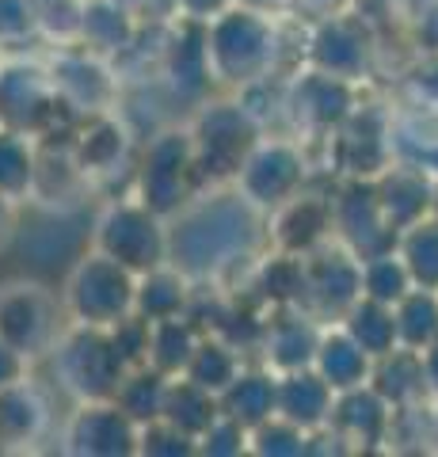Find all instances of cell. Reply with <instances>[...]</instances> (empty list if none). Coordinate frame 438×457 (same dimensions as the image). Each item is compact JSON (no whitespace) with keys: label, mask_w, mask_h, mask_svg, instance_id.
<instances>
[{"label":"cell","mask_w":438,"mask_h":457,"mask_svg":"<svg viewBox=\"0 0 438 457\" xmlns=\"http://www.w3.org/2000/svg\"><path fill=\"white\" fill-rule=\"evenodd\" d=\"M263 237V213L244 203L236 187L194 195L168 218V263L179 267L191 282L214 278L248 260Z\"/></svg>","instance_id":"1"},{"label":"cell","mask_w":438,"mask_h":457,"mask_svg":"<svg viewBox=\"0 0 438 457\" xmlns=\"http://www.w3.org/2000/svg\"><path fill=\"white\" fill-rule=\"evenodd\" d=\"M202 50L210 80L225 88H260L278 65V27L271 12L252 4H229L210 23H202Z\"/></svg>","instance_id":"2"},{"label":"cell","mask_w":438,"mask_h":457,"mask_svg":"<svg viewBox=\"0 0 438 457\" xmlns=\"http://www.w3.org/2000/svg\"><path fill=\"white\" fill-rule=\"evenodd\" d=\"M50 359H54V378L62 381V389L77 404L80 400H115L126 370H130L107 328H84V324L65 328L58 343L50 347Z\"/></svg>","instance_id":"3"},{"label":"cell","mask_w":438,"mask_h":457,"mask_svg":"<svg viewBox=\"0 0 438 457\" xmlns=\"http://www.w3.org/2000/svg\"><path fill=\"white\" fill-rule=\"evenodd\" d=\"M134 294H137L134 270H126L119 260L92 248L69 270L65 290H62V309L69 324L115 328L119 320H126L134 312Z\"/></svg>","instance_id":"4"},{"label":"cell","mask_w":438,"mask_h":457,"mask_svg":"<svg viewBox=\"0 0 438 457\" xmlns=\"http://www.w3.org/2000/svg\"><path fill=\"white\" fill-rule=\"evenodd\" d=\"M260 119L236 99H218L199 111L191 126V149L194 168H199L202 183H225L233 179L244 156L256 149L260 141Z\"/></svg>","instance_id":"5"},{"label":"cell","mask_w":438,"mask_h":457,"mask_svg":"<svg viewBox=\"0 0 438 457\" xmlns=\"http://www.w3.org/2000/svg\"><path fill=\"white\" fill-rule=\"evenodd\" d=\"M92 248L119 260L134 275H145V270L168 263V218L149 210L137 195L107 203L95 218Z\"/></svg>","instance_id":"6"},{"label":"cell","mask_w":438,"mask_h":457,"mask_svg":"<svg viewBox=\"0 0 438 457\" xmlns=\"http://www.w3.org/2000/svg\"><path fill=\"white\" fill-rule=\"evenodd\" d=\"M199 187L202 179L194 168L191 130H161L137 164V198L161 218H172L179 206H187L199 195Z\"/></svg>","instance_id":"7"},{"label":"cell","mask_w":438,"mask_h":457,"mask_svg":"<svg viewBox=\"0 0 438 457\" xmlns=\"http://www.w3.org/2000/svg\"><path fill=\"white\" fill-rule=\"evenodd\" d=\"M233 187L267 218L275 206L309 187V164L302 145H293L286 137H260L256 149L244 156V164L233 176Z\"/></svg>","instance_id":"8"},{"label":"cell","mask_w":438,"mask_h":457,"mask_svg":"<svg viewBox=\"0 0 438 457\" xmlns=\"http://www.w3.org/2000/svg\"><path fill=\"white\" fill-rule=\"evenodd\" d=\"M362 297V267L339 240L302 255V297L298 305L320 324H335Z\"/></svg>","instance_id":"9"},{"label":"cell","mask_w":438,"mask_h":457,"mask_svg":"<svg viewBox=\"0 0 438 457\" xmlns=\"http://www.w3.org/2000/svg\"><path fill=\"white\" fill-rule=\"evenodd\" d=\"M62 305L46 286L38 282H4L0 286V339L8 347H16L23 359H38V354H50V347L62 336Z\"/></svg>","instance_id":"10"},{"label":"cell","mask_w":438,"mask_h":457,"mask_svg":"<svg viewBox=\"0 0 438 457\" xmlns=\"http://www.w3.org/2000/svg\"><path fill=\"white\" fill-rule=\"evenodd\" d=\"M62 442L77 457H130L137 453V423L115 400H80L65 423Z\"/></svg>","instance_id":"11"},{"label":"cell","mask_w":438,"mask_h":457,"mask_svg":"<svg viewBox=\"0 0 438 457\" xmlns=\"http://www.w3.org/2000/svg\"><path fill=\"white\" fill-rule=\"evenodd\" d=\"M332 240H339L359 260L397 245V233L377 206L374 179H351L343 191L332 195Z\"/></svg>","instance_id":"12"},{"label":"cell","mask_w":438,"mask_h":457,"mask_svg":"<svg viewBox=\"0 0 438 457\" xmlns=\"http://www.w3.org/2000/svg\"><path fill=\"white\" fill-rule=\"evenodd\" d=\"M54 111H58V92H54L50 69L35 62L0 65V126H16L38 137Z\"/></svg>","instance_id":"13"},{"label":"cell","mask_w":438,"mask_h":457,"mask_svg":"<svg viewBox=\"0 0 438 457\" xmlns=\"http://www.w3.org/2000/svg\"><path fill=\"white\" fill-rule=\"evenodd\" d=\"M267 240L275 252L309 255L332 240V195L302 187L293 198L267 213Z\"/></svg>","instance_id":"14"},{"label":"cell","mask_w":438,"mask_h":457,"mask_svg":"<svg viewBox=\"0 0 438 457\" xmlns=\"http://www.w3.org/2000/svg\"><path fill=\"white\" fill-rule=\"evenodd\" d=\"M320 332H324V324L317 317H309L302 305H275V312L263 320L260 343H256L263 351V366H271L275 374L313 366Z\"/></svg>","instance_id":"15"},{"label":"cell","mask_w":438,"mask_h":457,"mask_svg":"<svg viewBox=\"0 0 438 457\" xmlns=\"http://www.w3.org/2000/svg\"><path fill=\"white\" fill-rule=\"evenodd\" d=\"M286 107L293 111V119L305 130L317 134H335L339 126L347 122V114L355 111V84L332 73H320V69H309L305 77H298L290 84Z\"/></svg>","instance_id":"16"},{"label":"cell","mask_w":438,"mask_h":457,"mask_svg":"<svg viewBox=\"0 0 438 457\" xmlns=\"http://www.w3.org/2000/svg\"><path fill=\"white\" fill-rule=\"evenodd\" d=\"M50 80L58 92V104L80 114H103L115 99V77L103 69V62L92 50H65L54 57Z\"/></svg>","instance_id":"17"},{"label":"cell","mask_w":438,"mask_h":457,"mask_svg":"<svg viewBox=\"0 0 438 457\" xmlns=\"http://www.w3.org/2000/svg\"><path fill=\"white\" fill-rule=\"evenodd\" d=\"M309 65L355 84L370 69V38H366V31L355 20L324 16L317 31L309 35Z\"/></svg>","instance_id":"18"},{"label":"cell","mask_w":438,"mask_h":457,"mask_svg":"<svg viewBox=\"0 0 438 457\" xmlns=\"http://www.w3.org/2000/svg\"><path fill=\"white\" fill-rule=\"evenodd\" d=\"M389 423H393V408L370 385H359V389L335 393V408L324 431L335 442H343L347 450H374L381 442H389Z\"/></svg>","instance_id":"19"},{"label":"cell","mask_w":438,"mask_h":457,"mask_svg":"<svg viewBox=\"0 0 438 457\" xmlns=\"http://www.w3.org/2000/svg\"><path fill=\"white\" fill-rule=\"evenodd\" d=\"M335 408V389L324 381L313 366L286 370L275 381V416L290 420L293 427H302L305 435H320L332 420Z\"/></svg>","instance_id":"20"},{"label":"cell","mask_w":438,"mask_h":457,"mask_svg":"<svg viewBox=\"0 0 438 457\" xmlns=\"http://www.w3.org/2000/svg\"><path fill=\"white\" fill-rule=\"evenodd\" d=\"M374 195H377V206L385 213L393 233H401V228L416 225L419 218H427L434 206V183L427 171L416 164H389L385 171H377Z\"/></svg>","instance_id":"21"},{"label":"cell","mask_w":438,"mask_h":457,"mask_svg":"<svg viewBox=\"0 0 438 457\" xmlns=\"http://www.w3.org/2000/svg\"><path fill=\"white\" fill-rule=\"evenodd\" d=\"M50 431V396L31 378L0 389V450H27Z\"/></svg>","instance_id":"22"},{"label":"cell","mask_w":438,"mask_h":457,"mask_svg":"<svg viewBox=\"0 0 438 457\" xmlns=\"http://www.w3.org/2000/svg\"><path fill=\"white\" fill-rule=\"evenodd\" d=\"M313 370L335 393H347V389H359V385H370L374 359L339 324H324L317 354H313Z\"/></svg>","instance_id":"23"},{"label":"cell","mask_w":438,"mask_h":457,"mask_svg":"<svg viewBox=\"0 0 438 457\" xmlns=\"http://www.w3.org/2000/svg\"><path fill=\"white\" fill-rule=\"evenodd\" d=\"M275 381L278 374L271 366H240V374L218 393V404L229 420H236L240 427H256L263 420L275 416Z\"/></svg>","instance_id":"24"},{"label":"cell","mask_w":438,"mask_h":457,"mask_svg":"<svg viewBox=\"0 0 438 457\" xmlns=\"http://www.w3.org/2000/svg\"><path fill=\"white\" fill-rule=\"evenodd\" d=\"M191 278L179 267L161 263L137 275V294H134V312L141 320H164V317H179L191 312Z\"/></svg>","instance_id":"25"},{"label":"cell","mask_w":438,"mask_h":457,"mask_svg":"<svg viewBox=\"0 0 438 457\" xmlns=\"http://www.w3.org/2000/svg\"><path fill=\"white\" fill-rule=\"evenodd\" d=\"M199 324L191 312L164 320H149V347H145V366H153L164 378H179L187 370L194 347H199Z\"/></svg>","instance_id":"26"},{"label":"cell","mask_w":438,"mask_h":457,"mask_svg":"<svg viewBox=\"0 0 438 457\" xmlns=\"http://www.w3.org/2000/svg\"><path fill=\"white\" fill-rule=\"evenodd\" d=\"M370 389L385 400V404L397 408H412L427 396V385H423V366H419V351L397 347L389 351L385 359H377L370 370Z\"/></svg>","instance_id":"27"},{"label":"cell","mask_w":438,"mask_h":457,"mask_svg":"<svg viewBox=\"0 0 438 457\" xmlns=\"http://www.w3.org/2000/svg\"><path fill=\"white\" fill-rule=\"evenodd\" d=\"M221 416V404L218 396L202 389V385H194L187 378H168V389H164V404H161V420H168L172 427H179L187 438L199 442L202 431L210 423Z\"/></svg>","instance_id":"28"},{"label":"cell","mask_w":438,"mask_h":457,"mask_svg":"<svg viewBox=\"0 0 438 457\" xmlns=\"http://www.w3.org/2000/svg\"><path fill=\"white\" fill-rule=\"evenodd\" d=\"M134 12H126L115 0H88L80 8V27L77 38L84 42V50L92 54H119L134 42Z\"/></svg>","instance_id":"29"},{"label":"cell","mask_w":438,"mask_h":457,"mask_svg":"<svg viewBox=\"0 0 438 457\" xmlns=\"http://www.w3.org/2000/svg\"><path fill=\"white\" fill-rule=\"evenodd\" d=\"M335 324L343 328V332L355 339L374 362L401 347L397 343V320H393V305L374 302V297H359V302L351 305Z\"/></svg>","instance_id":"30"},{"label":"cell","mask_w":438,"mask_h":457,"mask_svg":"<svg viewBox=\"0 0 438 457\" xmlns=\"http://www.w3.org/2000/svg\"><path fill=\"white\" fill-rule=\"evenodd\" d=\"M126 145H130L126 126L103 111V114H92L88 126L80 130V137L73 141V156L84 176H100V171L119 168V161L126 156Z\"/></svg>","instance_id":"31"},{"label":"cell","mask_w":438,"mask_h":457,"mask_svg":"<svg viewBox=\"0 0 438 457\" xmlns=\"http://www.w3.org/2000/svg\"><path fill=\"white\" fill-rule=\"evenodd\" d=\"M38 168V141L35 134L16 130V126H0V195L12 203L31 198Z\"/></svg>","instance_id":"32"},{"label":"cell","mask_w":438,"mask_h":457,"mask_svg":"<svg viewBox=\"0 0 438 457\" xmlns=\"http://www.w3.org/2000/svg\"><path fill=\"white\" fill-rule=\"evenodd\" d=\"M240 366H244V359H240V351L233 347L229 339L218 336V332H202L199 347H194L191 362H187V370H183V378L194 381V385H202V389H210L218 396L225 385L240 374Z\"/></svg>","instance_id":"33"},{"label":"cell","mask_w":438,"mask_h":457,"mask_svg":"<svg viewBox=\"0 0 438 457\" xmlns=\"http://www.w3.org/2000/svg\"><path fill=\"white\" fill-rule=\"evenodd\" d=\"M393 320H397V343L408 351H423L438 339V290H423L412 286L397 305H393Z\"/></svg>","instance_id":"34"},{"label":"cell","mask_w":438,"mask_h":457,"mask_svg":"<svg viewBox=\"0 0 438 457\" xmlns=\"http://www.w3.org/2000/svg\"><path fill=\"white\" fill-rule=\"evenodd\" d=\"M397 255L404 260L408 275L423 290H438V218L427 213L416 225H408L397 233Z\"/></svg>","instance_id":"35"},{"label":"cell","mask_w":438,"mask_h":457,"mask_svg":"<svg viewBox=\"0 0 438 457\" xmlns=\"http://www.w3.org/2000/svg\"><path fill=\"white\" fill-rule=\"evenodd\" d=\"M164 389H168V378L157 374L153 366L141 362V366H130V370H126V378H122L119 393H115V404L141 427V423H149V420H157V416H161Z\"/></svg>","instance_id":"36"},{"label":"cell","mask_w":438,"mask_h":457,"mask_svg":"<svg viewBox=\"0 0 438 457\" xmlns=\"http://www.w3.org/2000/svg\"><path fill=\"white\" fill-rule=\"evenodd\" d=\"M359 267H362V297H374V302L397 305L401 297L416 286L412 275H408L404 260L397 255V248L366 255V260H359Z\"/></svg>","instance_id":"37"},{"label":"cell","mask_w":438,"mask_h":457,"mask_svg":"<svg viewBox=\"0 0 438 457\" xmlns=\"http://www.w3.org/2000/svg\"><path fill=\"white\" fill-rule=\"evenodd\" d=\"M260 290L271 305H298L302 297V255L275 252L260 263Z\"/></svg>","instance_id":"38"},{"label":"cell","mask_w":438,"mask_h":457,"mask_svg":"<svg viewBox=\"0 0 438 457\" xmlns=\"http://www.w3.org/2000/svg\"><path fill=\"white\" fill-rule=\"evenodd\" d=\"M248 453H260V457H302L309 453V435L302 427H293L290 420L271 416L256 423L248 431Z\"/></svg>","instance_id":"39"},{"label":"cell","mask_w":438,"mask_h":457,"mask_svg":"<svg viewBox=\"0 0 438 457\" xmlns=\"http://www.w3.org/2000/svg\"><path fill=\"white\" fill-rule=\"evenodd\" d=\"M137 453H149V457H191L199 453V442L187 438L179 431V427H172L168 420H149L137 427Z\"/></svg>","instance_id":"40"},{"label":"cell","mask_w":438,"mask_h":457,"mask_svg":"<svg viewBox=\"0 0 438 457\" xmlns=\"http://www.w3.org/2000/svg\"><path fill=\"white\" fill-rule=\"evenodd\" d=\"M199 453H210V457H236V453H248V427H240L236 420H229V416L221 411V416L202 431Z\"/></svg>","instance_id":"41"},{"label":"cell","mask_w":438,"mask_h":457,"mask_svg":"<svg viewBox=\"0 0 438 457\" xmlns=\"http://www.w3.org/2000/svg\"><path fill=\"white\" fill-rule=\"evenodd\" d=\"M35 31L31 0H0V42H16Z\"/></svg>","instance_id":"42"},{"label":"cell","mask_w":438,"mask_h":457,"mask_svg":"<svg viewBox=\"0 0 438 457\" xmlns=\"http://www.w3.org/2000/svg\"><path fill=\"white\" fill-rule=\"evenodd\" d=\"M229 4H236V0H172L176 16L183 23H210L218 12H225Z\"/></svg>","instance_id":"43"},{"label":"cell","mask_w":438,"mask_h":457,"mask_svg":"<svg viewBox=\"0 0 438 457\" xmlns=\"http://www.w3.org/2000/svg\"><path fill=\"white\" fill-rule=\"evenodd\" d=\"M27 366H31V359H23L16 347H8V343L0 339V389L12 385V381H20V378H27Z\"/></svg>","instance_id":"44"},{"label":"cell","mask_w":438,"mask_h":457,"mask_svg":"<svg viewBox=\"0 0 438 457\" xmlns=\"http://www.w3.org/2000/svg\"><path fill=\"white\" fill-rule=\"evenodd\" d=\"M419 366H423V385H427V396H438V339L431 347L419 351Z\"/></svg>","instance_id":"45"},{"label":"cell","mask_w":438,"mask_h":457,"mask_svg":"<svg viewBox=\"0 0 438 457\" xmlns=\"http://www.w3.org/2000/svg\"><path fill=\"white\" fill-rule=\"evenodd\" d=\"M12 233H16V203L8 195H0V248L12 240Z\"/></svg>","instance_id":"46"},{"label":"cell","mask_w":438,"mask_h":457,"mask_svg":"<svg viewBox=\"0 0 438 457\" xmlns=\"http://www.w3.org/2000/svg\"><path fill=\"white\" fill-rule=\"evenodd\" d=\"M240 4H252V8H260V12H271V8H282L286 0H240Z\"/></svg>","instance_id":"47"},{"label":"cell","mask_w":438,"mask_h":457,"mask_svg":"<svg viewBox=\"0 0 438 457\" xmlns=\"http://www.w3.org/2000/svg\"><path fill=\"white\" fill-rule=\"evenodd\" d=\"M115 4H122V8H126V12H134V8H137V4H145V0H115Z\"/></svg>","instance_id":"48"},{"label":"cell","mask_w":438,"mask_h":457,"mask_svg":"<svg viewBox=\"0 0 438 457\" xmlns=\"http://www.w3.org/2000/svg\"><path fill=\"white\" fill-rule=\"evenodd\" d=\"M431 438L438 442V408H434V416H431Z\"/></svg>","instance_id":"49"},{"label":"cell","mask_w":438,"mask_h":457,"mask_svg":"<svg viewBox=\"0 0 438 457\" xmlns=\"http://www.w3.org/2000/svg\"><path fill=\"white\" fill-rule=\"evenodd\" d=\"M431 213H434V218H438V183H434V206H431Z\"/></svg>","instance_id":"50"}]
</instances>
